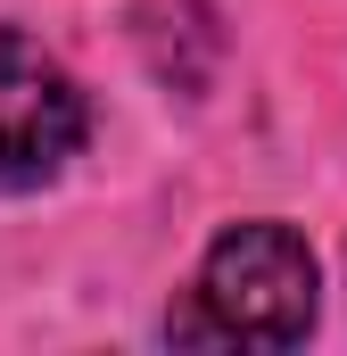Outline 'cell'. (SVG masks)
Listing matches in <instances>:
<instances>
[{
  "label": "cell",
  "mask_w": 347,
  "mask_h": 356,
  "mask_svg": "<svg viewBox=\"0 0 347 356\" xmlns=\"http://www.w3.org/2000/svg\"><path fill=\"white\" fill-rule=\"evenodd\" d=\"M198 307L174 315L182 340H240V348H298L314 332V249L289 224H232L207 266Z\"/></svg>",
  "instance_id": "1"
},
{
  "label": "cell",
  "mask_w": 347,
  "mask_h": 356,
  "mask_svg": "<svg viewBox=\"0 0 347 356\" xmlns=\"http://www.w3.org/2000/svg\"><path fill=\"white\" fill-rule=\"evenodd\" d=\"M83 91L75 75L42 50V42H25V33H8L0 25V191H33V182H50L75 149H83Z\"/></svg>",
  "instance_id": "2"
}]
</instances>
